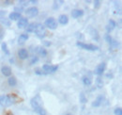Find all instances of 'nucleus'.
<instances>
[{
  "instance_id": "obj_1",
  "label": "nucleus",
  "mask_w": 122,
  "mask_h": 115,
  "mask_svg": "<svg viewBox=\"0 0 122 115\" xmlns=\"http://www.w3.org/2000/svg\"><path fill=\"white\" fill-rule=\"evenodd\" d=\"M17 100L15 94H8V95H0V106L2 107H10L14 104Z\"/></svg>"
},
{
  "instance_id": "obj_2",
  "label": "nucleus",
  "mask_w": 122,
  "mask_h": 115,
  "mask_svg": "<svg viewBox=\"0 0 122 115\" xmlns=\"http://www.w3.org/2000/svg\"><path fill=\"white\" fill-rule=\"evenodd\" d=\"M34 33L36 34V36L40 39H43L46 36V29L45 27L41 24H39L37 23V26H36V29H35V31Z\"/></svg>"
},
{
  "instance_id": "obj_3",
  "label": "nucleus",
  "mask_w": 122,
  "mask_h": 115,
  "mask_svg": "<svg viewBox=\"0 0 122 115\" xmlns=\"http://www.w3.org/2000/svg\"><path fill=\"white\" fill-rule=\"evenodd\" d=\"M76 45L85 50H87V51H97L99 49V47L95 44H89V43H81V42H77Z\"/></svg>"
},
{
  "instance_id": "obj_4",
  "label": "nucleus",
  "mask_w": 122,
  "mask_h": 115,
  "mask_svg": "<svg viewBox=\"0 0 122 115\" xmlns=\"http://www.w3.org/2000/svg\"><path fill=\"white\" fill-rule=\"evenodd\" d=\"M44 26H45L46 28H48L49 29L55 30L57 28V22H56V20L54 17H50V18H47L45 20Z\"/></svg>"
},
{
  "instance_id": "obj_5",
  "label": "nucleus",
  "mask_w": 122,
  "mask_h": 115,
  "mask_svg": "<svg viewBox=\"0 0 122 115\" xmlns=\"http://www.w3.org/2000/svg\"><path fill=\"white\" fill-rule=\"evenodd\" d=\"M58 69V66L57 65H50V64H44L41 68V70L47 74H52V73H55L56 70Z\"/></svg>"
},
{
  "instance_id": "obj_6",
  "label": "nucleus",
  "mask_w": 122,
  "mask_h": 115,
  "mask_svg": "<svg viewBox=\"0 0 122 115\" xmlns=\"http://www.w3.org/2000/svg\"><path fill=\"white\" fill-rule=\"evenodd\" d=\"M25 13L28 17H36L39 14V10L36 7H31V8H28L25 11Z\"/></svg>"
},
{
  "instance_id": "obj_7",
  "label": "nucleus",
  "mask_w": 122,
  "mask_h": 115,
  "mask_svg": "<svg viewBox=\"0 0 122 115\" xmlns=\"http://www.w3.org/2000/svg\"><path fill=\"white\" fill-rule=\"evenodd\" d=\"M105 68H106V63H105V62H102V63H100V64L96 67V69H95V71H94V74L100 76V75H102L104 73Z\"/></svg>"
},
{
  "instance_id": "obj_8",
  "label": "nucleus",
  "mask_w": 122,
  "mask_h": 115,
  "mask_svg": "<svg viewBox=\"0 0 122 115\" xmlns=\"http://www.w3.org/2000/svg\"><path fill=\"white\" fill-rule=\"evenodd\" d=\"M41 98H40V95H37L36 97H34V98H32L30 101V104L31 106H32V108H33V109L35 110V109H37L38 108H40V107H41Z\"/></svg>"
},
{
  "instance_id": "obj_9",
  "label": "nucleus",
  "mask_w": 122,
  "mask_h": 115,
  "mask_svg": "<svg viewBox=\"0 0 122 115\" xmlns=\"http://www.w3.org/2000/svg\"><path fill=\"white\" fill-rule=\"evenodd\" d=\"M17 26H18L19 29H25V28L28 26V19L25 18V17H21V18L18 20Z\"/></svg>"
},
{
  "instance_id": "obj_10",
  "label": "nucleus",
  "mask_w": 122,
  "mask_h": 115,
  "mask_svg": "<svg viewBox=\"0 0 122 115\" xmlns=\"http://www.w3.org/2000/svg\"><path fill=\"white\" fill-rule=\"evenodd\" d=\"M18 57L20 58L21 59H26V58H28V52H27V50L26 49H24V48L20 49L18 51Z\"/></svg>"
},
{
  "instance_id": "obj_11",
  "label": "nucleus",
  "mask_w": 122,
  "mask_h": 115,
  "mask_svg": "<svg viewBox=\"0 0 122 115\" xmlns=\"http://www.w3.org/2000/svg\"><path fill=\"white\" fill-rule=\"evenodd\" d=\"M58 23L62 25V26H65L69 23V17L67 16L66 14H61L59 15L58 17Z\"/></svg>"
},
{
  "instance_id": "obj_12",
  "label": "nucleus",
  "mask_w": 122,
  "mask_h": 115,
  "mask_svg": "<svg viewBox=\"0 0 122 115\" xmlns=\"http://www.w3.org/2000/svg\"><path fill=\"white\" fill-rule=\"evenodd\" d=\"M1 72H2V74H3L5 76H10L11 74H12L11 68L9 67V66H3V67L1 68Z\"/></svg>"
},
{
  "instance_id": "obj_13",
  "label": "nucleus",
  "mask_w": 122,
  "mask_h": 115,
  "mask_svg": "<svg viewBox=\"0 0 122 115\" xmlns=\"http://www.w3.org/2000/svg\"><path fill=\"white\" fill-rule=\"evenodd\" d=\"M103 96L102 95H99L96 99H95V101L92 103V107H95V108H98V107H100L102 104V101H103Z\"/></svg>"
},
{
  "instance_id": "obj_14",
  "label": "nucleus",
  "mask_w": 122,
  "mask_h": 115,
  "mask_svg": "<svg viewBox=\"0 0 122 115\" xmlns=\"http://www.w3.org/2000/svg\"><path fill=\"white\" fill-rule=\"evenodd\" d=\"M36 52L41 57H46L47 56V51H46L45 48L42 47V46H37L36 47Z\"/></svg>"
},
{
  "instance_id": "obj_15",
  "label": "nucleus",
  "mask_w": 122,
  "mask_h": 115,
  "mask_svg": "<svg viewBox=\"0 0 122 115\" xmlns=\"http://www.w3.org/2000/svg\"><path fill=\"white\" fill-rule=\"evenodd\" d=\"M84 15V11H82V10H73L72 12H71V16H72V18H79V17H81V16H83Z\"/></svg>"
},
{
  "instance_id": "obj_16",
  "label": "nucleus",
  "mask_w": 122,
  "mask_h": 115,
  "mask_svg": "<svg viewBox=\"0 0 122 115\" xmlns=\"http://www.w3.org/2000/svg\"><path fill=\"white\" fill-rule=\"evenodd\" d=\"M22 16H21V13H17V12H11V13H10L9 15V20H11V21H17V20H19L20 18H21Z\"/></svg>"
},
{
  "instance_id": "obj_17",
  "label": "nucleus",
  "mask_w": 122,
  "mask_h": 115,
  "mask_svg": "<svg viewBox=\"0 0 122 115\" xmlns=\"http://www.w3.org/2000/svg\"><path fill=\"white\" fill-rule=\"evenodd\" d=\"M82 82H83V84L86 85V86H90L92 84L91 77H89V76H87V75H85V76L82 77Z\"/></svg>"
},
{
  "instance_id": "obj_18",
  "label": "nucleus",
  "mask_w": 122,
  "mask_h": 115,
  "mask_svg": "<svg viewBox=\"0 0 122 115\" xmlns=\"http://www.w3.org/2000/svg\"><path fill=\"white\" fill-rule=\"evenodd\" d=\"M28 38H29L28 34H26V33H23V34H21L20 37H19V39H18L19 43H21V44L25 43V42H26V41L28 40Z\"/></svg>"
},
{
  "instance_id": "obj_19",
  "label": "nucleus",
  "mask_w": 122,
  "mask_h": 115,
  "mask_svg": "<svg viewBox=\"0 0 122 115\" xmlns=\"http://www.w3.org/2000/svg\"><path fill=\"white\" fill-rule=\"evenodd\" d=\"M36 26H37V23H30L28 24V26L25 28L26 31L28 33H31V32H34L35 31V29H36Z\"/></svg>"
},
{
  "instance_id": "obj_20",
  "label": "nucleus",
  "mask_w": 122,
  "mask_h": 115,
  "mask_svg": "<svg viewBox=\"0 0 122 115\" xmlns=\"http://www.w3.org/2000/svg\"><path fill=\"white\" fill-rule=\"evenodd\" d=\"M8 83L10 87H14L17 85V79H16L14 76H10L9 79H8Z\"/></svg>"
},
{
  "instance_id": "obj_21",
  "label": "nucleus",
  "mask_w": 122,
  "mask_h": 115,
  "mask_svg": "<svg viewBox=\"0 0 122 115\" xmlns=\"http://www.w3.org/2000/svg\"><path fill=\"white\" fill-rule=\"evenodd\" d=\"M1 48H2V51H3L7 56L10 55V51H9V49H8V45H7V43H2V44H1Z\"/></svg>"
},
{
  "instance_id": "obj_22",
  "label": "nucleus",
  "mask_w": 122,
  "mask_h": 115,
  "mask_svg": "<svg viewBox=\"0 0 122 115\" xmlns=\"http://www.w3.org/2000/svg\"><path fill=\"white\" fill-rule=\"evenodd\" d=\"M35 112H37L39 115H46V111L45 109L42 108V107H40V108H38L37 109H35L34 110Z\"/></svg>"
},
{
  "instance_id": "obj_23",
  "label": "nucleus",
  "mask_w": 122,
  "mask_h": 115,
  "mask_svg": "<svg viewBox=\"0 0 122 115\" xmlns=\"http://www.w3.org/2000/svg\"><path fill=\"white\" fill-rule=\"evenodd\" d=\"M96 84H97V87L98 88H102L103 86V81H102V79L101 78V77H98L97 79H96Z\"/></svg>"
},
{
  "instance_id": "obj_24",
  "label": "nucleus",
  "mask_w": 122,
  "mask_h": 115,
  "mask_svg": "<svg viewBox=\"0 0 122 115\" xmlns=\"http://www.w3.org/2000/svg\"><path fill=\"white\" fill-rule=\"evenodd\" d=\"M80 102L83 103V104H85V103L87 102V99H86V95H85L84 92H81L80 93Z\"/></svg>"
},
{
  "instance_id": "obj_25",
  "label": "nucleus",
  "mask_w": 122,
  "mask_h": 115,
  "mask_svg": "<svg viewBox=\"0 0 122 115\" xmlns=\"http://www.w3.org/2000/svg\"><path fill=\"white\" fill-rule=\"evenodd\" d=\"M104 38H105V41H106L107 43H109L110 45H111V44L113 43V42H114V40H113V38H112V37L110 36V34H106Z\"/></svg>"
},
{
  "instance_id": "obj_26",
  "label": "nucleus",
  "mask_w": 122,
  "mask_h": 115,
  "mask_svg": "<svg viewBox=\"0 0 122 115\" xmlns=\"http://www.w3.org/2000/svg\"><path fill=\"white\" fill-rule=\"evenodd\" d=\"M0 21H1V23H2V24L6 25V26H8V27H10V21H8V20H7L5 17H0Z\"/></svg>"
},
{
  "instance_id": "obj_27",
  "label": "nucleus",
  "mask_w": 122,
  "mask_h": 115,
  "mask_svg": "<svg viewBox=\"0 0 122 115\" xmlns=\"http://www.w3.org/2000/svg\"><path fill=\"white\" fill-rule=\"evenodd\" d=\"M108 24H109L108 26H109V27H110V28H111L112 29H114L115 28H116V27H117V23H116L114 20H112V19H110V20H109Z\"/></svg>"
},
{
  "instance_id": "obj_28",
  "label": "nucleus",
  "mask_w": 122,
  "mask_h": 115,
  "mask_svg": "<svg viewBox=\"0 0 122 115\" xmlns=\"http://www.w3.org/2000/svg\"><path fill=\"white\" fill-rule=\"evenodd\" d=\"M38 61H39V58L37 57V56H33V57H32V58H31V60H30V65L36 64Z\"/></svg>"
},
{
  "instance_id": "obj_29",
  "label": "nucleus",
  "mask_w": 122,
  "mask_h": 115,
  "mask_svg": "<svg viewBox=\"0 0 122 115\" xmlns=\"http://www.w3.org/2000/svg\"><path fill=\"white\" fill-rule=\"evenodd\" d=\"M115 115H122V109L121 108H117L114 111Z\"/></svg>"
},
{
  "instance_id": "obj_30",
  "label": "nucleus",
  "mask_w": 122,
  "mask_h": 115,
  "mask_svg": "<svg viewBox=\"0 0 122 115\" xmlns=\"http://www.w3.org/2000/svg\"><path fill=\"white\" fill-rule=\"evenodd\" d=\"M35 74H36V75H46L45 73L43 72L41 69H40V68H37V69L35 70Z\"/></svg>"
},
{
  "instance_id": "obj_31",
  "label": "nucleus",
  "mask_w": 122,
  "mask_h": 115,
  "mask_svg": "<svg viewBox=\"0 0 122 115\" xmlns=\"http://www.w3.org/2000/svg\"><path fill=\"white\" fill-rule=\"evenodd\" d=\"M19 5L23 8V7L27 6V5H28V2H27V1H24V0H20V1H19Z\"/></svg>"
},
{
  "instance_id": "obj_32",
  "label": "nucleus",
  "mask_w": 122,
  "mask_h": 115,
  "mask_svg": "<svg viewBox=\"0 0 122 115\" xmlns=\"http://www.w3.org/2000/svg\"><path fill=\"white\" fill-rule=\"evenodd\" d=\"M23 8L22 7H15L14 8V12H17V13H21L23 12Z\"/></svg>"
},
{
  "instance_id": "obj_33",
  "label": "nucleus",
  "mask_w": 122,
  "mask_h": 115,
  "mask_svg": "<svg viewBox=\"0 0 122 115\" xmlns=\"http://www.w3.org/2000/svg\"><path fill=\"white\" fill-rule=\"evenodd\" d=\"M100 6H101V1H99V0L94 1V8L95 9H99Z\"/></svg>"
},
{
  "instance_id": "obj_34",
  "label": "nucleus",
  "mask_w": 122,
  "mask_h": 115,
  "mask_svg": "<svg viewBox=\"0 0 122 115\" xmlns=\"http://www.w3.org/2000/svg\"><path fill=\"white\" fill-rule=\"evenodd\" d=\"M4 36H5V32H4V30L2 29H0V40H2L3 38H4Z\"/></svg>"
},
{
  "instance_id": "obj_35",
  "label": "nucleus",
  "mask_w": 122,
  "mask_h": 115,
  "mask_svg": "<svg viewBox=\"0 0 122 115\" xmlns=\"http://www.w3.org/2000/svg\"><path fill=\"white\" fill-rule=\"evenodd\" d=\"M57 4H58V3H57L56 1L54 2V6H53V9H54V10H57V9L59 8V5H57Z\"/></svg>"
},
{
  "instance_id": "obj_36",
  "label": "nucleus",
  "mask_w": 122,
  "mask_h": 115,
  "mask_svg": "<svg viewBox=\"0 0 122 115\" xmlns=\"http://www.w3.org/2000/svg\"><path fill=\"white\" fill-rule=\"evenodd\" d=\"M43 43H44L45 46H50V45H51V43H50V42H47V41L43 42Z\"/></svg>"
},
{
  "instance_id": "obj_37",
  "label": "nucleus",
  "mask_w": 122,
  "mask_h": 115,
  "mask_svg": "<svg viewBox=\"0 0 122 115\" xmlns=\"http://www.w3.org/2000/svg\"><path fill=\"white\" fill-rule=\"evenodd\" d=\"M106 30H107V32H108V33H109V32H111V31H112V30H113V29H111V28H110V27H109V26H107V27H106Z\"/></svg>"
},
{
  "instance_id": "obj_38",
  "label": "nucleus",
  "mask_w": 122,
  "mask_h": 115,
  "mask_svg": "<svg viewBox=\"0 0 122 115\" xmlns=\"http://www.w3.org/2000/svg\"><path fill=\"white\" fill-rule=\"evenodd\" d=\"M4 3H5L6 5H10V4H11V2H10V1H8V0H7V1H5Z\"/></svg>"
},
{
  "instance_id": "obj_39",
  "label": "nucleus",
  "mask_w": 122,
  "mask_h": 115,
  "mask_svg": "<svg viewBox=\"0 0 122 115\" xmlns=\"http://www.w3.org/2000/svg\"><path fill=\"white\" fill-rule=\"evenodd\" d=\"M30 2L32 3V4H37V3H38V1H37V0H31Z\"/></svg>"
},
{
  "instance_id": "obj_40",
  "label": "nucleus",
  "mask_w": 122,
  "mask_h": 115,
  "mask_svg": "<svg viewBox=\"0 0 122 115\" xmlns=\"http://www.w3.org/2000/svg\"><path fill=\"white\" fill-rule=\"evenodd\" d=\"M66 115H72V114H71V113H67Z\"/></svg>"
}]
</instances>
